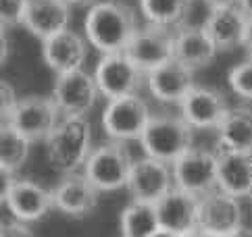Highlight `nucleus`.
Instances as JSON below:
<instances>
[{
    "mask_svg": "<svg viewBox=\"0 0 252 237\" xmlns=\"http://www.w3.org/2000/svg\"><path fill=\"white\" fill-rule=\"evenodd\" d=\"M98 196L100 191L94 187V183L86 175H77V173H67V177L52 191V204L59 212L82 218L96 210Z\"/></svg>",
    "mask_w": 252,
    "mask_h": 237,
    "instance_id": "2eb2a0df",
    "label": "nucleus"
},
{
    "mask_svg": "<svg viewBox=\"0 0 252 237\" xmlns=\"http://www.w3.org/2000/svg\"><path fill=\"white\" fill-rule=\"evenodd\" d=\"M86 40L102 54L123 52L138 30L133 8L121 0H96L86 15Z\"/></svg>",
    "mask_w": 252,
    "mask_h": 237,
    "instance_id": "f257e3e1",
    "label": "nucleus"
},
{
    "mask_svg": "<svg viewBox=\"0 0 252 237\" xmlns=\"http://www.w3.org/2000/svg\"><path fill=\"white\" fill-rule=\"evenodd\" d=\"M204 2L213 8V6H227V4H236L238 0H204Z\"/></svg>",
    "mask_w": 252,
    "mask_h": 237,
    "instance_id": "f704fd0d",
    "label": "nucleus"
},
{
    "mask_svg": "<svg viewBox=\"0 0 252 237\" xmlns=\"http://www.w3.org/2000/svg\"><path fill=\"white\" fill-rule=\"evenodd\" d=\"M217 187L236 198L252 194V152L223 148L217 154Z\"/></svg>",
    "mask_w": 252,
    "mask_h": 237,
    "instance_id": "412c9836",
    "label": "nucleus"
},
{
    "mask_svg": "<svg viewBox=\"0 0 252 237\" xmlns=\"http://www.w3.org/2000/svg\"><path fill=\"white\" fill-rule=\"evenodd\" d=\"M131 154L119 140H111L90 152L84 162V175L92 181L98 191H117L127 185L131 171Z\"/></svg>",
    "mask_w": 252,
    "mask_h": 237,
    "instance_id": "20e7f679",
    "label": "nucleus"
},
{
    "mask_svg": "<svg viewBox=\"0 0 252 237\" xmlns=\"http://www.w3.org/2000/svg\"><path fill=\"white\" fill-rule=\"evenodd\" d=\"M28 0H0V25L15 27L21 25Z\"/></svg>",
    "mask_w": 252,
    "mask_h": 237,
    "instance_id": "cd10ccee",
    "label": "nucleus"
},
{
    "mask_svg": "<svg viewBox=\"0 0 252 237\" xmlns=\"http://www.w3.org/2000/svg\"><path fill=\"white\" fill-rule=\"evenodd\" d=\"M142 69L125 57V52L104 54L94 71V81L98 92L104 98H121L129 94H138L142 88Z\"/></svg>",
    "mask_w": 252,
    "mask_h": 237,
    "instance_id": "9d476101",
    "label": "nucleus"
},
{
    "mask_svg": "<svg viewBox=\"0 0 252 237\" xmlns=\"http://www.w3.org/2000/svg\"><path fill=\"white\" fill-rule=\"evenodd\" d=\"M8 48H11V44H8L6 27L0 25V69L4 67V62H6V59H8Z\"/></svg>",
    "mask_w": 252,
    "mask_h": 237,
    "instance_id": "2f4dec72",
    "label": "nucleus"
},
{
    "mask_svg": "<svg viewBox=\"0 0 252 237\" xmlns=\"http://www.w3.org/2000/svg\"><path fill=\"white\" fill-rule=\"evenodd\" d=\"M6 208L13 218L21 223H33L46 216L52 204V191L32 179H15V183L6 196Z\"/></svg>",
    "mask_w": 252,
    "mask_h": 237,
    "instance_id": "dca6fc26",
    "label": "nucleus"
},
{
    "mask_svg": "<svg viewBox=\"0 0 252 237\" xmlns=\"http://www.w3.org/2000/svg\"><path fill=\"white\" fill-rule=\"evenodd\" d=\"M17 94L15 89L6 84V81H0V121L2 118H8V115H11L13 106L17 104Z\"/></svg>",
    "mask_w": 252,
    "mask_h": 237,
    "instance_id": "c85d7f7f",
    "label": "nucleus"
},
{
    "mask_svg": "<svg viewBox=\"0 0 252 237\" xmlns=\"http://www.w3.org/2000/svg\"><path fill=\"white\" fill-rule=\"evenodd\" d=\"M173 185V173H171L169 162L144 154L142 158L131 162V171L125 187L129 189L133 200L155 204Z\"/></svg>",
    "mask_w": 252,
    "mask_h": 237,
    "instance_id": "ddd939ff",
    "label": "nucleus"
},
{
    "mask_svg": "<svg viewBox=\"0 0 252 237\" xmlns=\"http://www.w3.org/2000/svg\"><path fill=\"white\" fill-rule=\"evenodd\" d=\"M242 46L246 48V54H248V59H252V19H248V27H246L244 40H242Z\"/></svg>",
    "mask_w": 252,
    "mask_h": 237,
    "instance_id": "473e14b6",
    "label": "nucleus"
},
{
    "mask_svg": "<svg viewBox=\"0 0 252 237\" xmlns=\"http://www.w3.org/2000/svg\"><path fill=\"white\" fill-rule=\"evenodd\" d=\"M192 8V0H140V11L146 21L160 27L182 23Z\"/></svg>",
    "mask_w": 252,
    "mask_h": 237,
    "instance_id": "393cba45",
    "label": "nucleus"
},
{
    "mask_svg": "<svg viewBox=\"0 0 252 237\" xmlns=\"http://www.w3.org/2000/svg\"><path fill=\"white\" fill-rule=\"evenodd\" d=\"M32 229L25 223L21 221H15L13 223H0V237H30Z\"/></svg>",
    "mask_w": 252,
    "mask_h": 237,
    "instance_id": "c756f323",
    "label": "nucleus"
},
{
    "mask_svg": "<svg viewBox=\"0 0 252 237\" xmlns=\"http://www.w3.org/2000/svg\"><path fill=\"white\" fill-rule=\"evenodd\" d=\"M171 173L175 187L202 196L217 187V154L192 146L171 162Z\"/></svg>",
    "mask_w": 252,
    "mask_h": 237,
    "instance_id": "0eeeda50",
    "label": "nucleus"
},
{
    "mask_svg": "<svg viewBox=\"0 0 252 237\" xmlns=\"http://www.w3.org/2000/svg\"><path fill=\"white\" fill-rule=\"evenodd\" d=\"M71 23V4L65 0H28L21 25L32 35L46 40Z\"/></svg>",
    "mask_w": 252,
    "mask_h": 237,
    "instance_id": "6ab92c4d",
    "label": "nucleus"
},
{
    "mask_svg": "<svg viewBox=\"0 0 252 237\" xmlns=\"http://www.w3.org/2000/svg\"><path fill=\"white\" fill-rule=\"evenodd\" d=\"M182 117L194 129H217V125L227 115L229 104L225 96L209 86H192L182 102Z\"/></svg>",
    "mask_w": 252,
    "mask_h": 237,
    "instance_id": "4468645a",
    "label": "nucleus"
},
{
    "mask_svg": "<svg viewBox=\"0 0 252 237\" xmlns=\"http://www.w3.org/2000/svg\"><path fill=\"white\" fill-rule=\"evenodd\" d=\"M150 117L148 104L138 94L111 98L102 113V129L111 140H140Z\"/></svg>",
    "mask_w": 252,
    "mask_h": 237,
    "instance_id": "423d86ee",
    "label": "nucleus"
},
{
    "mask_svg": "<svg viewBox=\"0 0 252 237\" xmlns=\"http://www.w3.org/2000/svg\"><path fill=\"white\" fill-rule=\"evenodd\" d=\"M125 57L142 71H152L173 59V33L171 27H160L148 23L146 27H138L136 33L125 46Z\"/></svg>",
    "mask_w": 252,
    "mask_h": 237,
    "instance_id": "9b49d317",
    "label": "nucleus"
},
{
    "mask_svg": "<svg viewBox=\"0 0 252 237\" xmlns=\"http://www.w3.org/2000/svg\"><path fill=\"white\" fill-rule=\"evenodd\" d=\"M119 233L123 237H155L160 235L155 204L133 200L119 214Z\"/></svg>",
    "mask_w": 252,
    "mask_h": 237,
    "instance_id": "b1692460",
    "label": "nucleus"
},
{
    "mask_svg": "<svg viewBox=\"0 0 252 237\" xmlns=\"http://www.w3.org/2000/svg\"><path fill=\"white\" fill-rule=\"evenodd\" d=\"M32 142L21 135L15 127L4 121L0 123V165H4L8 169H21L30 158Z\"/></svg>",
    "mask_w": 252,
    "mask_h": 237,
    "instance_id": "a878e982",
    "label": "nucleus"
},
{
    "mask_svg": "<svg viewBox=\"0 0 252 237\" xmlns=\"http://www.w3.org/2000/svg\"><path fill=\"white\" fill-rule=\"evenodd\" d=\"M217 52V46L202 25H188L173 33V59L194 71L209 67Z\"/></svg>",
    "mask_w": 252,
    "mask_h": 237,
    "instance_id": "4be33fe9",
    "label": "nucleus"
},
{
    "mask_svg": "<svg viewBox=\"0 0 252 237\" xmlns=\"http://www.w3.org/2000/svg\"><path fill=\"white\" fill-rule=\"evenodd\" d=\"M202 27L211 35L217 50H231L242 46L248 27V17L238 2L227 6H213Z\"/></svg>",
    "mask_w": 252,
    "mask_h": 237,
    "instance_id": "aec40b11",
    "label": "nucleus"
},
{
    "mask_svg": "<svg viewBox=\"0 0 252 237\" xmlns=\"http://www.w3.org/2000/svg\"><path fill=\"white\" fill-rule=\"evenodd\" d=\"M242 221H244V214L236 196L217 187L198 196L196 231L215 237H227L240 233Z\"/></svg>",
    "mask_w": 252,
    "mask_h": 237,
    "instance_id": "39448f33",
    "label": "nucleus"
},
{
    "mask_svg": "<svg viewBox=\"0 0 252 237\" xmlns=\"http://www.w3.org/2000/svg\"><path fill=\"white\" fill-rule=\"evenodd\" d=\"M155 210L158 218V229L163 235L182 237L196 231L198 196L190 191L173 185L155 202Z\"/></svg>",
    "mask_w": 252,
    "mask_h": 237,
    "instance_id": "f8f14e48",
    "label": "nucleus"
},
{
    "mask_svg": "<svg viewBox=\"0 0 252 237\" xmlns=\"http://www.w3.org/2000/svg\"><path fill=\"white\" fill-rule=\"evenodd\" d=\"M223 148L252 152V111L244 106L229 108L217 125Z\"/></svg>",
    "mask_w": 252,
    "mask_h": 237,
    "instance_id": "5701e85b",
    "label": "nucleus"
},
{
    "mask_svg": "<svg viewBox=\"0 0 252 237\" xmlns=\"http://www.w3.org/2000/svg\"><path fill=\"white\" fill-rule=\"evenodd\" d=\"M227 81L236 96L252 100V59L242 60L240 65L233 67L227 75Z\"/></svg>",
    "mask_w": 252,
    "mask_h": 237,
    "instance_id": "bb28decb",
    "label": "nucleus"
},
{
    "mask_svg": "<svg viewBox=\"0 0 252 237\" xmlns=\"http://www.w3.org/2000/svg\"><path fill=\"white\" fill-rule=\"evenodd\" d=\"M59 108L52 98L44 96H25L17 100L6 121L32 144L46 140L50 131L59 123Z\"/></svg>",
    "mask_w": 252,
    "mask_h": 237,
    "instance_id": "1a4fd4ad",
    "label": "nucleus"
},
{
    "mask_svg": "<svg viewBox=\"0 0 252 237\" xmlns=\"http://www.w3.org/2000/svg\"><path fill=\"white\" fill-rule=\"evenodd\" d=\"M144 154L165 162H173L194 146V127L184 117H150L140 135Z\"/></svg>",
    "mask_w": 252,
    "mask_h": 237,
    "instance_id": "7ed1b4c3",
    "label": "nucleus"
},
{
    "mask_svg": "<svg viewBox=\"0 0 252 237\" xmlns=\"http://www.w3.org/2000/svg\"><path fill=\"white\" fill-rule=\"evenodd\" d=\"M98 86L94 75L86 73L82 67L57 73L55 86H52V100L59 108V113L65 117L71 115H86L92 111L98 100Z\"/></svg>",
    "mask_w": 252,
    "mask_h": 237,
    "instance_id": "6e6552de",
    "label": "nucleus"
},
{
    "mask_svg": "<svg viewBox=\"0 0 252 237\" xmlns=\"http://www.w3.org/2000/svg\"><path fill=\"white\" fill-rule=\"evenodd\" d=\"M67 4H77V6H84V4H94L96 0H65Z\"/></svg>",
    "mask_w": 252,
    "mask_h": 237,
    "instance_id": "c9c22d12",
    "label": "nucleus"
},
{
    "mask_svg": "<svg viewBox=\"0 0 252 237\" xmlns=\"http://www.w3.org/2000/svg\"><path fill=\"white\" fill-rule=\"evenodd\" d=\"M48 160L63 173H73L84 167L92 152V127L86 115H71L55 125L46 138Z\"/></svg>",
    "mask_w": 252,
    "mask_h": 237,
    "instance_id": "f03ea898",
    "label": "nucleus"
},
{
    "mask_svg": "<svg viewBox=\"0 0 252 237\" xmlns=\"http://www.w3.org/2000/svg\"><path fill=\"white\" fill-rule=\"evenodd\" d=\"M194 86V69L177 59H169L163 65L148 71V89L160 102L179 104Z\"/></svg>",
    "mask_w": 252,
    "mask_h": 237,
    "instance_id": "a211bd4d",
    "label": "nucleus"
},
{
    "mask_svg": "<svg viewBox=\"0 0 252 237\" xmlns=\"http://www.w3.org/2000/svg\"><path fill=\"white\" fill-rule=\"evenodd\" d=\"M238 4H240L242 11L246 13L248 19H252V0H238Z\"/></svg>",
    "mask_w": 252,
    "mask_h": 237,
    "instance_id": "72a5a7b5",
    "label": "nucleus"
},
{
    "mask_svg": "<svg viewBox=\"0 0 252 237\" xmlns=\"http://www.w3.org/2000/svg\"><path fill=\"white\" fill-rule=\"evenodd\" d=\"M88 57V42L84 35L73 30H63L50 38L42 40V59L44 65L55 73L79 69Z\"/></svg>",
    "mask_w": 252,
    "mask_h": 237,
    "instance_id": "f3484780",
    "label": "nucleus"
},
{
    "mask_svg": "<svg viewBox=\"0 0 252 237\" xmlns=\"http://www.w3.org/2000/svg\"><path fill=\"white\" fill-rule=\"evenodd\" d=\"M15 179L17 177H15V171L13 169L0 165V204L6 202V196H8V191H11Z\"/></svg>",
    "mask_w": 252,
    "mask_h": 237,
    "instance_id": "7c9ffc66",
    "label": "nucleus"
}]
</instances>
